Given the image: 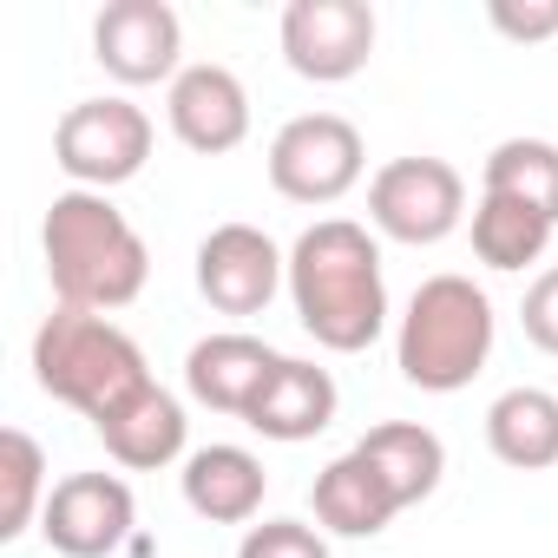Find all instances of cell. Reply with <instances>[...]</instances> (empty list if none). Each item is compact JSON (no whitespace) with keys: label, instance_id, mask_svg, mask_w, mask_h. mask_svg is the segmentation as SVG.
<instances>
[{"label":"cell","instance_id":"cell-21","mask_svg":"<svg viewBox=\"0 0 558 558\" xmlns=\"http://www.w3.org/2000/svg\"><path fill=\"white\" fill-rule=\"evenodd\" d=\"M551 217H538V210H525V204H512V197H486L480 191V204H473V256L486 263V269H532L545 250H551Z\"/></svg>","mask_w":558,"mask_h":558},{"label":"cell","instance_id":"cell-20","mask_svg":"<svg viewBox=\"0 0 558 558\" xmlns=\"http://www.w3.org/2000/svg\"><path fill=\"white\" fill-rule=\"evenodd\" d=\"M480 191L486 197H512V204H525V210L558 223V145L551 138H499L486 151Z\"/></svg>","mask_w":558,"mask_h":558},{"label":"cell","instance_id":"cell-19","mask_svg":"<svg viewBox=\"0 0 558 558\" xmlns=\"http://www.w3.org/2000/svg\"><path fill=\"white\" fill-rule=\"evenodd\" d=\"M355 453H362L388 486H395L401 512L440 493L447 447H440V434H434V427H421V421H381V427H368V434L355 440Z\"/></svg>","mask_w":558,"mask_h":558},{"label":"cell","instance_id":"cell-24","mask_svg":"<svg viewBox=\"0 0 558 558\" xmlns=\"http://www.w3.org/2000/svg\"><path fill=\"white\" fill-rule=\"evenodd\" d=\"M519 323H525V342L538 355H558V263L532 276V290L519 303Z\"/></svg>","mask_w":558,"mask_h":558},{"label":"cell","instance_id":"cell-9","mask_svg":"<svg viewBox=\"0 0 558 558\" xmlns=\"http://www.w3.org/2000/svg\"><path fill=\"white\" fill-rule=\"evenodd\" d=\"M276 290H290V256L256 223H217L197 243V296L217 316H263Z\"/></svg>","mask_w":558,"mask_h":558},{"label":"cell","instance_id":"cell-25","mask_svg":"<svg viewBox=\"0 0 558 558\" xmlns=\"http://www.w3.org/2000/svg\"><path fill=\"white\" fill-rule=\"evenodd\" d=\"M486 21H493L506 40L532 47V40H551V34H558V0H493Z\"/></svg>","mask_w":558,"mask_h":558},{"label":"cell","instance_id":"cell-6","mask_svg":"<svg viewBox=\"0 0 558 558\" xmlns=\"http://www.w3.org/2000/svg\"><path fill=\"white\" fill-rule=\"evenodd\" d=\"M368 171V145L342 112H303L269 138V184L290 204H342Z\"/></svg>","mask_w":558,"mask_h":558},{"label":"cell","instance_id":"cell-11","mask_svg":"<svg viewBox=\"0 0 558 558\" xmlns=\"http://www.w3.org/2000/svg\"><path fill=\"white\" fill-rule=\"evenodd\" d=\"M93 60L119 86H158L184 73V21L165 0H112L93 21Z\"/></svg>","mask_w":558,"mask_h":558},{"label":"cell","instance_id":"cell-22","mask_svg":"<svg viewBox=\"0 0 558 558\" xmlns=\"http://www.w3.org/2000/svg\"><path fill=\"white\" fill-rule=\"evenodd\" d=\"M47 453L27 427H8L0 434V538H21L27 525H40L47 512Z\"/></svg>","mask_w":558,"mask_h":558},{"label":"cell","instance_id":"cell-16","mask_svg":"<svg viewBox=\"0 0 558 558\" xmlns=\"http://www.w3.org/2000/svg\"><path fill=\"white\" fill-rule=\"evenodd\" d=\"M93 434L106 440V453H112L125 473H158V466H171V460H191V453H184V434H191L184 401H178L171 388H158V381H151L145 395H132L119 414H106Z\"/></svg>","mask_w":558,"mask_h":558},{"label":"cell","instance_id":"cell-1","mask_svg":"<svg viewBox=\"0 0 558 558\" xmlns=\"http://www.w3.org/2000/svg\"><path fill=\"white\" fill-rule=\"evenodd\" d=\"M290 303L296 323L329 355H362L388 329V276L368 223L323 217L290 243Z\"/></svg>","mask_w":558,"mask_h":558},{"label":"cell","instance_id":"cell-5","mask_svg":"<svg viewBox=\"0 0 558 558\" xmlns=\"http://www.w3.org/2000/svg\"><path fill=\"white\" fill-rule=\"evenodd\" d=\"M151 119L132 99H80L53 125V165L73 178V191H112L132 184L151 158Z\"/></svg>","mask_w":558,"mask_h":558},{"label":"cell","instance_id":"cell-15","mask_svg":"<svg viewBox=\"0 0 558 558\" xmlns=\"http://www.w3.org/2000/svg\"><path fill=\"white\" fill-rule=\"evenodd\" d=\"M336 408H342L336 375H329V368H316V362L283 355V368H276V381L263 388V401L250 408V421H243V427H256V434H263V440H276V447H296V440L329 434Z\"/></svg>","mask_w":558,"mask_h":558},{"label":"cell","instance_id":"cell-17","mask_svg":"<svg viewBox=\"0 0 558 558\" xmlns=\"http://www.w3.org/2000/svg\"><path fill=\"white\" fill-rule=\"evenodd\" d=\"M310 506H316V525L323 532H336V538H375V532H388L395 525V512H401V499H395V486L349 447V453H336L323 473H316V486H310Z\"/></svg>","mask_w":558,"mask_h":558},{"label":"cell","instance_id":"cell-14","mask_svg":"<svg viewBox=\"0 0 558 558\" xmlns=\"http://www.w3.org/2000/svg\"><path fill=\"white\" fill-rule=\"evenodd\" d=\"M178 486H184V506H191L197 519H210V525H250V519L263 512L269 473H263V460H256L250 447L217 440V447H197V453L184 460Z\"/></svg>","mask_w":558,"mask_h":558},{"label":"cell","instance_id":"cell-18","mask_svg":"<svg viewBox=\"0 0 558 558\" xmlns=\"http://www.w3.org/2000/svg\"><path fill=\"white\" fill-rule=\"evenodd\" d=\"M486 447L512 473L558 466V395L551 388H506L486 408Z\"/></svg>","mask_w":558,"mask_h":558},{"label":"cell","instance_id":"cell-10","mask_svg":"<svg viewBox=\"0 0 558 558\" xmlns=\"http://www.w3.org/2000/svg\"><path fill=\"white\" fill-rule=\"evenodd\" d=\"M138 525V499L119 473H66L47 493L40 512V538L60 558H112Z\"/></svg>","mask_w":558,"mask_h":558},{"label":"cell","instance_id":"cell-12","mask_svg":"<svg viewBox=\"0 0 558 558\" xmlns=\"http://www.w3.org/2000/svg\"><path fill=\"white\" fill-rule=\"evenodd\" d=\"M165 119H171V138L197 158H223L250 138V93L230 66L204 60V66H184L165 93Z\"/></svg>","mask_w":558,"mask_h":558},{"label":"cell","instance_id":"cell-3","mask_svg":"<svg viewBox=\"0 0 558 558\" xmlns=\"http://www.w3.org/2000/svg\"><path fill=\"white\" fill-rule=\"evenodd\" d=\"M493 336H499L493 296L473 283V276L447 269V276H427V283L408 296L401 329H395V368L421 395H460L486 368Z\"/></svg>","mask_w":558,"mask_h":558},{"label":"cell","instance_id":"cell-7","mask_svg":"<svg viewBox=\"0 0 558 558\" xmlns=\"http://www.w3.org/2000/svg\"><path fill=\"white\" fill-rule=\"evenodd\" d=\"M466 217V178L447 158H388L368 178V223L388 243L427 250L447 243Z\"/></svg>","mask_w":558,"mask_h":558},{"label":"cell","instance_id":"cell-13","mask_svg":"<svg viewBox=\"0 0 558 558\" xmlns=\"http://www.w3.org/2000/svg\"><path fill=\"white\" fill-rule=\"evenodd\" d=\"M276 368H283V355H276L263 336L223 329V336H204V342L184 355V388H191L197 408L250 421V408L263 401V388L276 381Z\"/></svg>","mask_w":558,"mask_h":558},{"label":"cell","instance_id":"cell-2","mask_svg":"<svg viewBox=\"0 0 558 558\" xmlns=\"http://www.w3.org/2000/svg\"><path fill=\"white\" fill-rule=\"evenodd\" d=\"M40 250H47V283L60 310L112 316V310H132L151 283V250L106 191H60L47 204Z\"/></svg>","mask_w":558,"mask_h":558},{"label":"cell","instance_id":"cell-8","mask_svg":"<svg viewBox=\"0 0 558 558\" xmlns=\"http://www.w3.org/2000/svg\"><path fill=\"white\" fill-rule=\"evenodd\" d=\"M283 60L296 80L342 86L375 60V8L368 0H290L283 8Z\"/></svg>","mask_w":558,"mask_h":558},{"label":"cell","instance_id":"cell-4","mask_svg":"<svg viewBox=\"0 0 558 558\" xmlns=\"http://www.w3.org/2000/svg\"><path fill=\"white\" fill-rule=\"evenodd\" d=\"M34 381H40V395H53L60 408H73L99 427L106 414H119L132 395L151 388V368H145V349L112 316L53 310L34 329Z\"/></svg>","mask_w":558,"mask_h":558},{"label":"cell","instance_id":"cell-23","mask_svg":"<svg viewBox=\"0 0 558 558\" xmlns=\"http://www.w3.org/2000/svg\"><path fill=\"white\" fill-rule=\"evenodd\" d=\"M236 558H329V532L310 519H263L236 538Z\"/></svg>","mask_w":558,"mask_h":558}]
</instances>
